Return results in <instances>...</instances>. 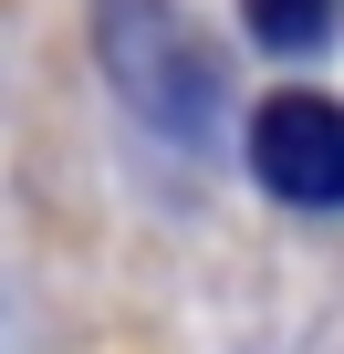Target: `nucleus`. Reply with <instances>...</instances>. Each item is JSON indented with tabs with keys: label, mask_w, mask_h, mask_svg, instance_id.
<instances>
[{
	"label": "nucleus",
	"mask_w": 344,
	"mask_h": 354,
	"mask_svg": "<svg viewBox=\"0 0 344 354\" xmlns=\"http://www.w3.org/2000/svg\"><path fill=\"white\" fill-rule=\"evenodd\" d=\"M94 32H105V73L115 94L178 146H209L219 125V63L209 42L188 32V11H167V0H94Z\"/></svg>",
	"instance_id": "1"
},
{
	"label": "nucleus",
	"mask_w": 344,
	"mask_h": 354,
	"mask_svg": "<svg viewBox=\"0 0 344 354\" xmlns=\"http://www.w3.org/2000/svg\"><path fill=\"white\" fill-rule=\"evenodd\" d=\"M251 167L292 209H344V115L323 94H271L251 115Z\"/></svg>",
	"instance_id": "2"
},
{
	"label": "nucleus",
	"mask_w": 344,
	"mask_h": 354,
	"mask_svg": "<svg viewBox=\"0 0 344 354\" xmlns=\"http://www.w3.org/2000/svg\"><path fill=\"white\" fill-rule=\"evenodd\" d=\"M240 21H251V42H271V53H323V42L344 32V0H240Z\"/></svg>",
	"instance_id": "3"
}]
</instances>
